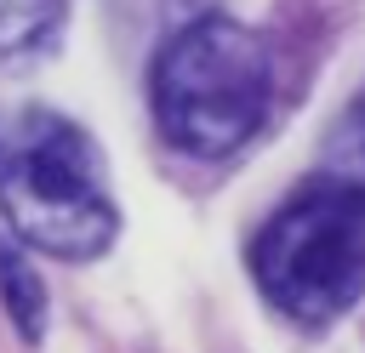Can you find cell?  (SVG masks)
<instances>
[{"instance_id": "cell-4", "label": "cell", "mask_w": 365, "mask_h": 353, "mask_svg": "<svg viewBox=\"0 0 365 353\" xmlns=\"http://www.w3.org/2000/svg\"><path fill=\"white\" fill-rule=\"evenodd\" d=\"M68 0H0V68L40 63L63 34Z\"/></svg>"}, {"instance_id": "cell-5", "label": "cell", "mask_w": 365, "mask_h": 353, "mask_svg": "<svg viewBox=\"0 0 365 353\" xmlns=\"http://www.w3.org/2000/svg\"><path fill=\"white\" fill-rule=\"evenodd\" d=\"M0 296H6L11 325L34 342V336L46 330V285H40V273L23 262V251L6 245V239H0Z\"/></svg>"}, {"instance_id": "cell-6", "label": "cell", "mask_w": 365, "mask_h": 353, "mask_svg": "<svg viewBox=\"0 0 365 353\" xmlns=\"http://www.w3.org/2000/svg\"><path fill=\"white\" fill-rule=\"evenodd\" d=\"M331 159H336V176H342V182L365 188V102L336 125V137H331Z\"/></svg>"}, {"instance_id": "cell-2", "label": "cell", "mask_w": 365, "mask_h": 353, "mask_svg": "<svg viewBox=\"0 0 365 353\" xmlns=\"http://www.w3.org/2000/svg\"><path fill=\"white\" fill-rule=\"evenodd\" d=\"M268 102H274L268 46L228 17L188 23L154 57V120L182 154L200 159L234 154L262 131Z\"/></svg>"}, {"instance_id": "cell-1", "label": "cell", "mask_w": 365, "mask_h": 353, "mask_svg": "<svg viewBox=\"0 0 365 353\" xmlns=\"http://www.w3.org/2000/svg\"><path fill=\"white\" fill-rule=\"evenodd\" d=\"M0 216L51 256H103L120 211L97 142L51 108H0Z\"/></svg>"}, {"instance_id": "cell-3", "label": "cell", "mask_w": 365, "mask_h": 353, "mask_svg": "<svg viewBox=\"0 0 365 353\" xmlns=\"http://www.w3.org/2000/svg\"><path fill=\"white\" fill-rule=\"evenodd\" d=\"M251 273L262 296L308 325L336 319L365 290V188L325 176L297 188L257 233Z\"/></svg>"}]
</instances>
